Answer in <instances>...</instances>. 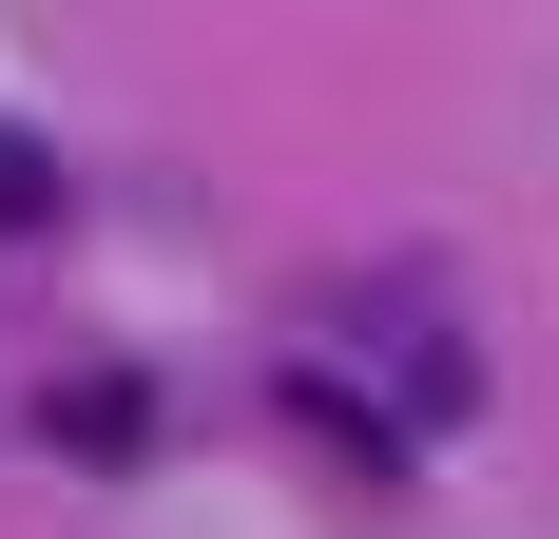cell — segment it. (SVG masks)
Returning <instances> with one entry per match:
<instances>
[{
	"label": "cell",
	"instance_id": "obj_1",
	"mask_svg": "<svg viewBox=\"0 0 559 539\" xmlns=\"http://www.w3.org/2000/svg\"><path fill=\"white\" fill-rule=\"evenodd\" d=\"M39 424L78 443V463H135V443H155V385H135V367H78V385L39 405Z\"/></svg>",
	"mask_w": 559,
	"mask_h": 539
},
{
	"label": "cell",
	"instance_id": "obj_2",
	"mask_svg": "<svg viewBox=\"0 0 559 539\" xmlns=\"http://www.w3.org/2000/svg\"><path fill=\"white\" fill-rule=\"evenodd\" d=\"M0 231H58V155L20 135V116H0Z\"/></svg>",
	"mask_w": 559,
	"mask_h": 539
}]
</instances>
